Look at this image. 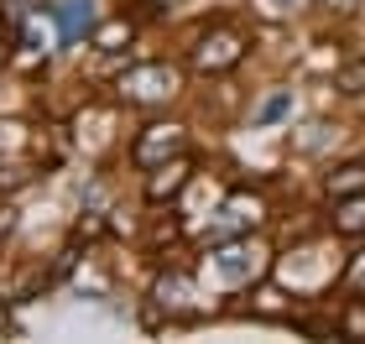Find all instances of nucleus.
<instances>
[{
  "label": "nucleus",
  "mask_w": 365,
  "mask_h": 344,
  "mask_svg": "<svg viewBox=\"0 0 365 344\" xmlns=\"http://www.w3.org/2000/svg\"><path fill=\"white\" fill-rule=\"evenodd\" d=\"M130 100H168V94L178 89V68H168V63H146V68H130L125 84H120Z\"/></svg>",
  "instance_id": "1"
},
{
  "label": "nucleus",
  "mask_w": 365,
  "mask_h": 344,
  "mask_svg": "<svg viewBox=\"0 0 365 344\" xmlns=\"http://www.w3.org/2000/svg\"><path fill=\"white\" fill-rule=\"evenodd\" d=\"M198 68H230V63H240V37L235 31H214V37H204V47L193 53Z\"/></svg>",
  "instance_id": "2"
},
{
  "label": "nucleus",
  "mask_w": 365,
  "mask_h": 344,
  "mask_svg": "<svg viewBox=\"0 0 365 344\" xmlns=\"http://www.w3.org/2000/svg\"><path fill=\"white\" fill-rule=\"evenodd\" d=\"M173 152H182V130L178 125H152V130H146V141L136 146L141 162H157V157H173Z\"/></svg>",
  "instance_id": "3"
},
{
  "label": "nucleus",
  "mask_w": 365,
  "mask_h": 344,
  "mask_svg": "<svg viewBox=\"0 0 365 344\" xmlns=\"http://www.w3.org/2000/svg\"><path fill=\"white\" fill-rule=\"evenodd\" d=\"M214 266H220L230 282H240V276H256V266H261V256L251 251V245H225L220 256H214Z\"/></svg>",
  "instance_id": "4"
},
{
  "label": "nucleus",
  "mask_w": 365,
  "mask_h": 344,
  "mask_svg": "<svg viewBox=\"0 0 365 344\" xmlns=\"http://www.w3.org/2000/svg\"><path fill=\"white\" fill-rule=\"evenodd\" d=\"M334 229H339V235H365V193H350V199H339Z\"/></svg>",
  "instance_id": "5"
},
{
  "label": "nucleus",
  "mask_w": 365,
  "mask_h": 344,
  "mask_svg": "<svg viewBox=\"0 0 365 344\" xmlns=\"http://www.w3.org/2000/svg\"><path fill=\"white\" fill-rule=\"evenodd\" d=\"M182 183H188V162H168V167H157V172H152L146 193H152V199H168V193H178Z\"/></svg>",
  "instance_id": "6"
},
{
  "label": "nucleus",
  "mask_w": 365,
  "mask_h": 344,
  "mask_svg": "<svg viewBox=\"0 0 365 344\" xmlns=\"http://www.w3.org/2000/svg\"><path fill=\"white\" fill-rule=\"evenodd\" d=\"M329 193L334 199H350V193H365V162H350V167H339L329 177Z\"/></svg>",
  "instance_id": "7"
},
{
  "label": "nucleus",
  "mask_w": 365,
  "mask_h": 344,
  "mask_svg": "<svg viewBox=\"0 0 365 344\" xmlns=\"http://www.w3.org/2000/svg\"><path fill=\"white\" fill-rule=\"evenodd\" d=\"M287 110H292V94H272V100L256 110V120H261V125H272V120H282Z\"/></svg>",
  "instance_id": "8"
},
{
  "label": "nucleus",
  "mask_w": 365,
  "mask_h": 344,
  "mask_svg": "<svg viewBox=\"0 0 365 344\" xmlns=\"http://www.w3.org/2000/svg\"><path fill=\"white\" fill-rule=\"evenodd\" d=\"M63 26H68V31H84V26H89V0H73V6L63 11Z\"/></svg>",
  "instance_id": "9"
},
{
  "label": "nucleus",
  "mask_w": 365,
  "mask_h": 344,
  "mask_svg": "<svg viewBox=\"0 0 365 344\" xmlns=\"http://www.w3.org/2000/svg\"><path fill=\"white\" fill-rule=\"evenodd\" d=\"M339 89H344V94H360V89H365V63H355V68L339 73Z\"/></svg>",
  "instance_id": "10"
},
{
  "label": "nucleus",
  "mask_w": 365,
  "mask_h": 344,
  "mask_svg": "<svg viewBox=\"0 0 365 344\" xmlns=\"http://www.w3.org/2000/svg\"><path fill=\"white\" fill-rule=\"evenodd\" d=\"M130 37V31H125V21H115V26H105V31H99V47H115V42H125Z\"/></svg>",
  "instance_id": "11"
},
{
  "label": "nucleus",
  "mask_w": 365,
  "mask_h": 344,
  "mask_svg": "<svg viewBox=\"0 0 365 344\" xmlns=\"http://www.w3.org/2000/svg\"><path fill=\"white\" fill-rule=\"evenodd\" d=\"M350 287H355V292H365V256L355 261V271H350Z\"/></svg>",
  "instance_id": "12"
},
{
  "label": "nucleus",
  "mask_w": 365,
  "mask_h": 344,
  "mask_svg": "<svg viewBox=\"0 0 365 344\" xmlns=\"http://www.w3.org/2000/svg\"><path fill=\"white\" fill-rule=\"evenodd\" d=\"M324 6H334V11H355L360 0H324Z\"/></svg>",
  "instance_id": "13"
},
{
  "label": "nucleus",
  "mask_w": 365,
  "mask_h": 344,
  "mask_svg": "<svg viewBox=\"0 0 365 344\" xmlns=\"http://www.w3.org/2000/svg\"><path fill=\"white\" fill-rule=\"evenodd\" d=\"M297 6V0H272V11H292Z\"/></svg>",
  "instance_id": "14"
}]
</instances>
